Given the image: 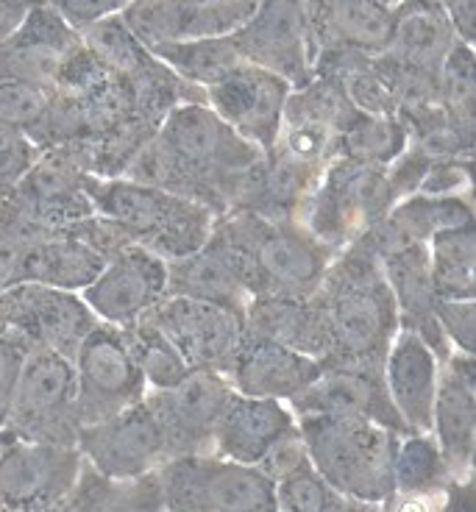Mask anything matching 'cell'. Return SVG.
<instances>
[{
    "mask_svg": "<svg viewBox=\"0 0 476 512\" xmlns=\"http://www.w3.org/2000/svg\"><path fill=\"white\" fill-rule=\"evenodd\" d=\"M315 301L329 343L323 368L382 371L401 326L379 259L360 243L343 248L326 270Z\"/></svg>",
    "mask_w": 476,
    "mask_h": 512,
    "instance_id": "6da1fadb",
    "label": "cell"
},
{
    "mask_svg": "<svg viewBox=\"0 0 476 512\" xmlns=\"http://www.w3.org/2000/svg\"><path fill=\"white\" fill-rule=\"evenodd\" d=\"M209 243L226 256L248 301L315 295L337 256L298 220L259 218L254 212H229L215 220Z\"/></svg>",
    "mask_w": 476,
    "mask_h": 512,
    "instance_id": "7a4b0ae2",
    "label": "cell"
},
{
    "mask_svg": "<svg viewBox=\"0 0 476 512\" xmlns=\"http://www.w3.org/2000/svg\"><path fill=\"white\" fill-rule=\"evenodd\" d=\"M156 137L179 162L187 179V198L206 206L215 218L229 212L234 181L265 156L237 137L206 101L176 106L156 128Z\"/></svg>",
    "mask_w": 476,
    "mask_h": 512,
    "instance_id": "3957f363",
    "label": "cell"
},
{
    "mask_svg": "<svg viewBox=\"0 0 476 512\" xmlns=\"http://www.w3.org/2000/svg\"><path fill=\"white\" fill-rule=\"evenodd\" d=\"M309 465L348 501L387 504L393 499L396 432L357 418L307 415L296 418Z\"/></svg>",
    "mask_w": 476,
    "mask_h": 512,
    "instance_id": "277c9868",
    "label": "cell"
},
{
    "mask_svg": "<svg viewBox=\"0 0 476 512\" xmlns=\"http://www.w3.org/2000/svg\"><path fill=\"white\" fill-rule=\"evenodd\" d=\"M87 190L95 215L112 220L131 243L165 262L204 248L218 220L206 206L129 179H90Z\"/></svg>",
    "mask_w": 476,
    "mask_h": 512,
    "instance_id": "5b68a950",
    "label": "cell"
},
{
    "mask_svg": "<svg viewBox=\"0 0 476 512\" xmlns=\"http://www.w3.org/2000/svg\"><path fill=\"white\" fill-rule=\"evenodd\" d=\"M393 206L396 198L387 184V167L337 156L298 209L296 220L318 243L340 254L382 223Z\"/></svg>",
    "mask_w": 476,
    "mask_h": 512,
    "instance_id": "8992f818",
    "label": "cell"
},
{
    "mask_svg": "<svg viewBox=\"0 0 476 512\" xmlns=\"http://www.w3.org/2000/svg\"><path fill=\"white\" fill-rule=\"evenodd\" d=\"M154 479L162 512H276L273 482L215 454L165 460Z\"/></svg>",
    "mask_w": 476,
    "mask_h": 512,
    "instance_id": "52a82bcc",
    "label": "cell"
},
{
    "mask_svg": "<svg viewBox=\"0 0 476 512\" xmlns=\"http://www.w3.org/2000/svg\"><path fill=\"white\" fill-rule=\"evenodd\" d=\"M0 437L76 446V368L73 359L34 348L23 359L9 418Z\"/></svg>",
    "mask_w": 476,
    "mask_h": 512,
    "instance_id": "ba28073f",
    "label": "cell"
},
{
    "mask_svg": "<svg viewBox=\"0 0 476 512\" xmlns=\"http://www.w3.org/2000/svg\"><path fill=\"white\" fill-rule=\"evenodd\" d=\"M98 320L78 293L14 284L0 293V334H6L23 351L45 348L73 359Z\"/></svg>",
    "mask_w": 476,
    "mask_h": 512,
    "instance_id": "9c48e42d",
    "label": "cell"
},
{
    "mask_svg": "<svg viewBox=\"0 0 476 512\" xmlns=\"http://www.w3.org/2000/svg\"><path fill=\"white\" fill-rule=\"evenodd\" d=\"M78 429L115 418L148 396L137 362L120 329L98 323L73 357Z\"/></svg>",
    "mask_w": 476,
    "mask_h": 512,
    "instance_id": "30bf717a",
    "label": "cell"
},
{
    "mask_svg": "<svg viewBox=\"0 0 476 512\" xmlns=\"http://www.w3.org/2000/svg\"><path fill=\"white\" fill-rule=\"evenodd\" d=\"M84 457L76 446L0 437V512H48L76 490Z\"/></svg>",
    "mask_w": 476,
    "mask_h": 512,
    "instance_id": "8fae6325",
    "label": "cell"
},
{
    "mask_svg": "<svg viewBox=\"0 0 476 512\" xmlns=\"http://www.w3.org/2000/svg\"><path fill=\"white\" fill-rule=\"evenodd\" d=\"M76 448L84 465L109 482H134L151 476L168 460L165 437L145 398L115 418L78 429Z\"/></svg>",
    "mask_w": 476,
    "mask_h": 512,
    "instance_id": "7c38bea8",
    "label": "cell"
},
{
    "mask_svg": "<svg viewBox=\"0 0 476 512\" xmlns=\"http://www.w3.org/2000/svg\"><path fill=\"white\" fill-rule=\"evenodd\" d=\"M90 179L67 151L51 148L39 154L23 181L3 198L42 234H67L95 215Z\"/></svg>",
    "mask_w": 476,
    "mask_h": 512,
    "instance_id": "4fadbf2b",
    "label": "cell"
},
{
    "mask_svg": "<svg viewBox=\"0 0 476 512\" xmlns=\"http://www.w3.org/2000/svg\"><path fill=\"white\" fill-rule=\"evenodd\" d=\"M232 393V384L215 371H190L170 390H148L145 404L165 437L168 460L212 451L215 423Z\"/></svg>",
    "mask_w": 476,
    "mask_h": 512,
    "instance_id": "5bb4252c",
    "label": "cell"
},
{
    "mask_svg": "<svg viewBox=\"0 0 476 512\" xmlns=\"http://www.w3.org/2000/svg\"><path fill=\"white\" fill-rule=\"evenodd\" d=\"M232 39L245 64L282 78L293 90L315 78L304 3H257L248 23L234 31Z\"/></svg>",
    "mask_w": 476,
    "mask_h": 512,
    "instance_id": "9a60e30c",
    "label": "cell"
},
{
    "mask_svg": "<svg viewBox=\"0 0 476 512\" xmlns=\"http://www.w3.org/2000/svg\"><path fill=\"white\" fill-rule=\"evenodd\" d=\"M254 9L257 3L251 0H140L126 3L120 20L142 48L154 51L170 42L232 37Z\"/></svg>",
    "mask_w": 476,
    "mask_h": 512,
    "instance_id": "2e32d148",
    "label": "cell"
},
{
    "mask_svg": "<svg viewBox=\"0 0 476 512\" xmlns=\"http://www.w3.org/2000/svg\"><path fill=\"white\" fill-rule=\"evenodd\" d=\"M81 298L98 323L129 329L168 298V262L140 245H129L106 259L98 279Z\"/></svg>",
    "mask_w": 476,
    "mask_h": 512,
    "instance_id": "e0dca14e",
    "label": "cell"
},
{
    "mask_svg": "<svg viewBox=\"0 0 476 512\" xmlns=\"http://www.w3.org/2000/svg\"><path fill=\"white\" fill-rule=\"evenodd\" d=\"M176 346L190 371L226 373L243 340V315L190 298H162L148 318Z\"/></svg>",
    "mask_w": 476,
    "mask_h": 512,
    "instance_id": "ac0fdd59",
    "label": "cell"
},
{
    "mask_svg": "<svg viewBox=\"0 0 476 512\" xmlns=\"http://www.w3.org/2000/svg\"><path fill=\"white\" fill-rule=\"evenodd\" d=\"M293 87L259 67L243 64L237 73L204 92L206 106L248 145L268 154L282 131L284 106Z\"/></svg>",
    "mask_w": 476,
    "mask_h": 512,
    "instance_id": "d6986e66",
    "label": "cell"
},
{
    "mask_svg": "<svg viewBox=\"0 0 476 512\" xmlns=\"http://www.w3.org/2000/svg\"><path fill=\"white\" fill-rule=\"evenodd\" d=\"M312 64L323 53H357L376 59L390 48L396 3L379 0H326L304 3Z\"/></svg>",
    "mask_w": 476,
    "mask_h": 512,
    "instance_id": "ffe728a7",
    "label": "cell"
},
{
    "mask_svg": "<svg viewBox=\"0 0 476 512\" xmlns=\"http://www.w3.org/2000/svg\"><path fill=\"white\" fill-rule=\"evenodd\" d=\"M429 435L438 443L454 482L474 476L476 357L451 354L443 362Z\"/></svg>",
    "mask_w": 476,
    "mask_h": 512,
    "instance_id": "44dd1931",
    "label": "cell"
},
{
    "mask_svg": "<svg viewBox=\"0 0 476 512\" xmlns=\"http://www.w3.org/2000/svg\"><path fill=\"white\" fill-rule=\"evenodd\" d=\"M321 371L323 365L318 359L307 357L296 348L243 332V340L234 351L223 379L240 396L271 398L290 404L321 376Z\"/></svg>",
    "mask_w": 476,
    "mask_h": 512,
    "instance_id": "7402d4cb",
    "label": "cell"
},
{
    "mask_svg": "<svg viewBox=\"0 0 476 512\" xmlns=\"http://www.w3.org/2000/svg\"><path fill=\"white\" fill-rule=\"evenodd\" d=\"M287 407L296 418H307V415L357 418V421L376 423L387 432L407 435L390 398H387L382 371L323 368L321 376Z\"/></svg>",
    "mask_w": 476,
    "mask_h": 512,
    "instance_id": "603a6c76",
    "label": "cell"
},
{
    "mask_svg": "<svg viewBox=\"0 0 476 512\" xmlns=\"http://www.w3.org/2000/svg\"><path fill=\"white\" fill-rule=\"evenodd\" d=\"M440 368H443L440 357L421 337L410 332L396 334L382 365V382L407 435L410 432L429 435Z\"/></svg>",
    "mask_w": 476,
    "mask_h": 512,
    "instance_id": "cb8c5ba5",
    "label": "cell"
},
{
    "mask_svg": "<svg viewBox=\"0 0 476 512\" xmlns=\"http://www.w3.org/2000/svg\"><path fill=\"white\" fill-rule=\"evenodd\" d=\"M293 426H296V415L282 401L232 393L215 423L209 454L257 468V462L268 454V448Z\"/></svg>",
    "mask_w": 476,
    "mask_h": 512,
    "instance_id": "d4e9b609",
    "label": "cell"
},
{
    "mask_svg": "<svg viewBox=\"0 0 476 512\" xmlns=\"http://www.w3.org/2000/svg\"><path fill=\"white\" fill-rule=\"evenodd\" d=\"M379 265H382L385 282L396 301L401 332L421 337L426 346L438 354L440 362H446L451 357V348L435 320L438 295L432 290L426 245H412V248L396 251V254L379 259Z\"/></svg>",
    "mask_w": 476,
    "mask_h": 512,
    "instance_id": "484cf974",
    "label": "cell"
},
{
    "mask_svg": "<svg viewBox=\"0 0 476 512\" xmlns=\"http://www.w3.org/2000/svg\"><path fill=\"white\" fill-rule=\"evenodd\" d=\"M243 332L296 348L323 362L326 357V326L315 295L309 298H251L243 309Z\"/></svg>",
    "mask_w": 476,
    "mask_h": 512,
    "instance_id": "4316f807",
    "label": "cell"
},
{
    "mask_svg": "<svg viewBox=\"0 0 476 512\" xmlns=\"http://www.w3.org/2000/svg\"><path fill=\"white\" fill-rule=\"evenodd\" d=\"M454 45L457 39L451 34L443 3L410 0V3H396L393 39L382 56L399 67L438 76L440 64Z\"/></svg>",
    "mask_w": 476,
    "mask_h": 512,
    "instance_id": "83f0119b",
    "label": "cell"
},
{
    "mask_svg": "<svg viewBox=\"0 0 476 512\" xmlns=\"http://www.w3.org/2000/svg\"><path fill=\"white\" fill-rule=\"evenodd\" d=\"M106 265L76 234H42L28 245L20 284H45L67 293H84Z\"/></svg>",
    "mask_w": 476,
    "mask_h": 512,
    "instance_id": "f1b7e54d",
    "label": "cell"
},
{
    "mask_svg": "<svg viewBox=\"0 0 476 512\" xmlns=\"http://www.w3.org/2000/svg\"><path fill=\"white\" fill-rule=\"evenodd\" d=\"M168 295L232 309L237 315H243L248 304V295L237 282L234 270L229 268L226 256L209 240L195 254L168 262Z\"/></svg>",
    "mask_w": 476,
    "mask_h": 512,
    "instance_id": "f546056e",
    "label": "cell"
},
{
    "mask_svg": "<svg viewBox=\"0 0 476 512\" xmlns=\"http://www.w3.org/2000/svg\"><path fill=\"white\" fill-rule=\"evenodd\" d=\"M426 254L438 301H476V223L435 234Z\"/></svg>",
    "mask_w": 476,
    "mask_h": 512,
    "instance_id": "4dcf8cb0",
    "label": "cell"
},
{
    "mask_svg": "<svg viewBox=\"0 0 476 512\" xmlns=\"http://www.w3.org/2000/svg\"><path fill=\"white\" fill-rule=\"evenodd\" d=\"M151 53L173 76L201 92L215 87L218 81L237 73L245 64L232 37L170 42V45H159Z\"/></svg>",
    "mask_w": 476,
    "mask_h": 512,
    "instance_id": "1f68e13d",
    "label": "cell"
},
{
    "mask_svg": "<svg viewBox=\"0 0 476 512\" xmlns=\"http://www.w3.org/2000/svg\"><path fill=\"white\" fill-rule=\"evenodd\" d=\"M454 482L432 435L410 432L399 437L393 454V496H440Z\"/></svg>",
    "mask_w": 476,
    "mask_h": 512,
    "instance_id": "d6a6232c",
    "label": "cell"
},
{
    "mask_svg": "<svg viewBox=\"0 0 476 512\" xmlns=\"http://www.w3.org/2000/svg\"><path fill=\"white\" fill-rule=\"evenodd\" d=\"M410 145V134L399 117H376L354 112L337 142V156L365 165H393Z\"/></svg>",
    "mask_w": 476,
    "mask_h": 512,
    "instance_id": "836d02e7",
    "label": "cell"
},
{
    "mask_svg": "<svg viewBox=\"0 0 476 512\" xmlns=\"http://www.w3.org/2000/svg\"><path fill=\"white\" fill-rule=\"evenodd\" d=\"M120 332L129 343L131 357L137 362L148 390H170L190 373V365L151 320H140Z\"/></svg>",
    "mask_w": 476,
    "mask_h": 512,
    "instance_id": "e575fe53",
    "label": "cell"
},
{
    "mask_svg": "<svg viewBox=\"0 0 476 512\" xmlns=\"http://www.w3.org/2000/svg\"><path fill=\"white\" fill-rule=\"evenodd\" d=\"M81 42L109 73L120 78L137 76L140 70L154 62V53L142 48L140 39L134 37L126 23L120 20V14H112L98 26H92L90 31H84Z\"/></svg>",
    "mask_w": 476,
    "mask_h": 512,
    "instance_id": "d590c367",
    "label": "cell"
},
{
    "mask_svg": "<svg viewBox=\"0 0 476 512\" xmlns=\"http://www.w3.org/2000/svg\"><path fill=\"white\" fill-rule=\"evenodd\" d=\"M438 103L460 126L474 128L476 112V48L454 45L438 70Z\"/></svg>",
    "mask_w": 476,
    "mask_h": 512,
    "instance_id": "8d00e7d4",
    "label": "cell"
},
{
    "mask_svg": "<svg viewBox=\"0 0 476 512\" xmlns=\"http://www.w3.org/2000/svg\"><path fill=\"white\" fill-rule=\"evenodd\" d=\"M53 90L20 78L0 81V126L12 128L17 134H26L28 140L45 123L51 109Z\"/></svg>",
    "mask_w": 476,
    "mask_h": 512,
    "instance_id": "74e56055",
    "label": "cell"
},
{
    "mask_svg": "<svg viewBox=\"0 0 476 512\" xmlns=\"http://www.w3.org/2000/svg\"><path fill=\"white\" fill-rule=\"evenodd\" d=\"M273 499H276V512H343L351 504L335 487L326 485L312 465L276 482Z\"/></svg>",
    "mask_w": 476,
    "mask_h": 512,
    "instance_id": "f35d334b",
    "label": "cell"
},
{
    "mask_svg": "<svg viewBox=\"0 0 476 512\" xmlns=\"http://www.w3.org/2000/svg\"><path fill=\"white\" fill-rule=\"evenodd\" d=\"M435 320L451 354L476 357V301H438Z\"/></svg>",
    "mask_w": 476,
    "mask_h": 512,
    "instance_id": "ab89813d",
    "label": "cell"
},
{
    "mask_svg": "<svg viewBox=\"0 0 476 512\" xmlns=\"http://www.w3.org/2000/svg\"><path fill=\"white\" fill-rule=\"evenodd\" d=\"M418 195L426 198L474 195V159H432Z\"/></svg>",
    "mask_w": 476,
    "mask_h": 512,
    "instance_id": "60d3db41",
    "label": "cell"
},
{
    "mask_svg": "<svg viewBox=\"0 0 476 512\" xmlns=\"http://www.w3.org/2000/svg\"><path fill=\"white\" fill-rule=\"evenodd\" d=\"M39 151L26 134H17L12 128L0 126V198L23 181L28 170L39 159Z\"/></svg>",
    "mask_w": 476,
    "mask_h": 512,
    "instance_id": "b9f144b4",
    "label": "cell"
},
{
    "mask_svg": "<svg viewBox=\"0 0 476 512\" xmlns=\"http://www.w3.org/2000/svg\"><path fill=\"white\" fill-rule=\"evenodd\" d=\"M309 457H307V446H304V440H301V432H298V423L282 435L271 448H268V454L257 462V471L268 482H282L287 476L298 474L301 468H307Z\"/></svg>",
    "mask_w": 476,
    "mask_h": 512,
    "instance_id": "7bdbcfd3",
    "label": "cell"
},
{
    "mask_svg": "<svg viewBox=\"0 0 476 512\" xmlns=\"http://www.w3.org/2000/svg\"><path fill=\"white\" fill-rule=\"evenodd\" d=\"M429 165H432V159L421 148H415L412 142L393 165H387V184H390V192H393L396 204L404 201V198H410V195H418Z\"/></svg>",
    "mask_w": 476,
    "mask_h": 512,
    "instance_id": "ee69618b",
    "label": "cell"
},
{
    "mask_svg": "<svg viewBox=\"0 0 476 512\" xmlns=\"http://www.w3.org/2000/svg\"><path fill=\"white\" fill-rule=\"evenodd\" d=\"M123 6H126L123 0H62V3H53V9L62 14V20L76 31L78 37L84 31H90L92 26H98L106 17L123 12Z\"/></svg>",
    "mask_w": 476,
    "mask_h": 512,
    "instance_id": "f6af8a7d",
    "label": "cell"
},
{
    "mask_svg": "<svg viewBox=\"0 0 476 512\" xmlns=\"http://www.w3.org/2000/svg\"><path fill=\"white\" fill-rule=\"evenodd\" d=\"M23 359H26V351L12 343L6 334H0V432H3L6 418H9L14 387H17V379L23 371Z\"/></svg>",
    "mask_w": 476,
    "mask_h": 512,
    "instance_id": "bcb514c9",
    "label": "cell"
},
{
    "mask_svg": "<svg viewBox=\"0 0 476 512\" xmlns=\"http://www.w3.org/2000/svg\"><path fill=\"white\" fill-rule=\"evenodd\" d=\"M443 12L449 20L451 34L460 45L474 48L476 45V0H457V3H443Z\"/></svg>",
    "mask_w": 476,
    "mask_h": 512,
    "instance_id": "7dc6e473",
    "label": "cell"
},
{
    "mask_svg": "<svg viewBox=\"0 0 476 512\" xmlns=\"http://www.w3.org/2000/svg\"><path fill=\"white\" fill-rule=\"evenodd\" d=\"M435 512H476L474 510V476L449 482V487L440 493L438 510Z\"/></svg>",
    "mask_w": 476,
    "mask_h": 512,
    "instance_id": "c3c4849f",
    "label": "cell"
},
{
    "mask_svg": "<svg viewBox=\"0 0 476 512\" xmlns=\"http://www.w3.org/2000/svg\"><path fill=\"white\" fill-rule=\"evenodd\" d=\"M31 3H0V48L14 37V31L26 20Z\"/></svg>",
    "mask_w": 476,
    "mask_h": 512,
    "instance_id": "681fc988",
    "label": "cell"
},
{
    "mask_svg": "<svg viewBox=\"0 0 476 512\" xmlns=\"http://www.w3.org/2000/svg\"><path fill=\"white\" fill-rule=\"evenodd\" d=\"M440 496H393L387 501V512H435Z\"/></svg>",
    "mask_w": 476,
    "mask_h": 512,
    "instance_id": "f907efd6",
    "label": "cell"
},
{
    "mask_svg": "<svg viewBox=\"0 0 476 512\" xmlns=\"http://www.w3.org/2000/svg\"><path fill=\"white\" fill-rule=\"evenodd\" d=\"M343 512H387V504H360V501H351Z\"/></svg>",
    "mask_w": 476,
    "mask_h": 512,
    "instance_id": "816d5d0a",
    "label": "cell"
}]
</instances>
